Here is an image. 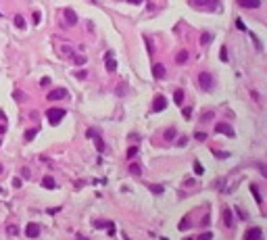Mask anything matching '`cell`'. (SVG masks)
<instances>
[{
  "label": "cell",
  "instance_id": "1",
  "mask_svg": "<svg viewBox=\"0 0 267 240\" xmlns=\"http://www.w3.org/2000/svg\"><path fill=\"white\" fill-rule=\"evenodd\" d=\"M65 113H67L65 109H50L46 113L48 123H50V125H58V123L63 121V117H65Z\"/></svg>",
  "mask_w": 267,
  "mask_h": 240
},
{
  "label": "cell",
  "instance_id": "2",
  "mask_svg": "<svg viewBox=\"0 0 267 240\" xmlns=\"http://www.w3.org/2000/svg\"><path fill=\"white\" fill-rule=\"evenodd\" d=\"M213 84H215V82H213V75H211V73H200V75H198V86H200V88H202V90H213Z\"/></svg>",
  "mask_w": 267,
  "mask_h": 240
},
{
  "label": "cell",
  "instance_id": "3",
  "mask_svg": "<svg viewBox=\"0 0 267 240\" xmlns=\"http://www.w3.org/2000/svg\"><path fill=\"white\" fill-rule=\"evenodd\" d=\"M215 132L223 134V136H230V138L236 136V132H234V127L230 125V123H217V125H215Z\"/></svg>",
  "mask_w": 267,
  "mask_h": 240
},
{
  "label": "cell",
  "instance_id": "4",
  "mask_svg": "<svg viewBox=\"0 0 267 240\" xmlns=\"http://www.w3.org/2000/svg\"><path fill=\"white\" fill-rule=\"evenodd\" d=\"M67 96H69V92L65 88H57V90H50L46 98L48 100H61V98H67Z\"/></svg>",
  "mask_w": 267,
  "mask_h": 240
},
{
  "label": "cell",
  "instance_id": "5",
  "mask_svg": "<svg viewBox=\"0 0 267 240\" xmlns=\"http://www.w3.org/2000/svg\"><path fill=\"white\" fill-rule=\"evenodd\" d=\"M163 109H167V98H165V96H154V102H152V113H161Z\"/></svg>",
  "mask_w": 267,
  "mask_h": 240
},
{
  "label": "cell",
  "instance_id": "6",
  "mask_svg": "<svg viewBox=\"0 0 267 240\" xmlns=\"http://www.w3.org/2000/svg\"><path fill=\"white\" fill-rule=\"evenodd\" d=\"M152 75H154V79H163V77L167 75L165 65H163V63H154V65H152Z\"/></svg>",
  "mask_w": 267,
  "mask_h": 240
},
{
  "label": "cell",
  "instance_id": "7",
  "mask_svg": "<svg viewBox=\"0 0 267 240\" xmlns=\"http://www.w3.org/2000/svg\"><path fill=\"white\" fill-rule=\"evenodd\" d=\"M105 63H106V71H109V73L117 71V61H115V57H113V52H111V50L105 54Z\"/></svg>",
  "mask_w": 267,
  "mask_h": 240
},
{
  "label": "cell",
  "instance_id": "8",
  "mask_svg": "<svg viewBox=\"0 0 267 240\" xmlns=\"http://www.w3.org/2000/svg\"><path fill=\"white\" fill-rule=\"evenodd\" d=\"M263 238V230L261 228H250L244 234V240H261Z\"/></svg>",
  "mask_w": 267,
  "mask_h": 240
},
{
  "label": "cell",
  "instance_id": "9",
  "mask_svg": "<svg viewBox=\"0 0 267 240\" xmlns=\"http://www.w3.org/2000/svg\"><path fill=\"white\" fill-rule=\"evenodd\" d=\"M25 234H27L29 238H38V236H40V226H38V223H29L27 230H25Z\"/></svg>",
  "mask_w": 267,
  "mask_h": 240
},
{
  "label": "cell",
  "instance_id": "10",
  "mask_svg": "<svg viewBox=\"0 0 267 240\" xmlns=\"http://www.w3.org/2000/svg\"><path fill=\"white\" fill-rule=\"evenodd\" d=\"M65 21H67V25H75L77 23V15H75V11L67 9V11H65Z\"/></svg>",
  "mask_w": 267,
  "mask_h": 240
},
{
  "label": "cell",
  "instance_id": "11",
  "mask_svg": "<svg viewBox=\"0 0 267 240\" xmlns=\"http://www.w3.org/2000/svg\"><path fill=\"white\" fill-rule=\"evenodd\" d=\"M240 6H246V9H259L261 6V0H238Z\"/></svg>",
  "mask_w": 267,
  "mask_h": 240
},
{
  "label": "cell",
  "instance_id": "12",
  "mask_svg": "<svg viewBox=\"0 0 267 240\" xmlns=\"http://www.w3.org/2000/svg\"><path fill=\"white\" fill-rule=\"evenodd\" d=\"M223 223H225L228 228L234 226V217H232V211H230V209H223Z\"/></svg>",
  "mask_w": 267,
  "mask_h": 240
},
{
  "label": "cell",
  "instance_id": "13",
  "mask_svg": "<svg viewBox=\"0 0 267 240\" xmlns=\"http://www.w3.org/2000/svg\"><path fill=\"white\" fill-rule=\"evenodd\" d=\"M186 61H188V52H186V50H180V52L175 54V63H180V65H184Z\"/></svg>",
  "mask_w": 267,
  "mask_h": 240
},
{
  "label": "cell",
  "instance_id": "14",
  "mask_svg": "<svg viewBox=\"0 0 267 240\" xmlns=\"http://www.w3.org/2000/svg\"><path fill=\"white\" fill-rule=\"evenodd\" d=\"M250 192H253V196H255V201H257L259 205L263 203V196H261V192H259V188H257L255 184H250Z\"/></svg>",
  "mask_w": 267,
  "mask_h": 240
},
{
  "label": "cell",
  "instance_id": "15",
  "mask_svg": "<svg viewBox=\"0 0 267 240\" xmlns=\"http://www.w3.org/2000/svg\"><path fill=\"white\" fill-rule=\"evenodd\" d=\"M211 40H213V36H211L209 31H205V34L200 36V44H202V46H207V44H211Z\"/></svg>",
  "mask_w": 267,
  "mask_h": 240
},
{
  "label": "cell",
  "instance_id": "16",
  "mask_svg": "<svg viewBox=\"0 0 267 240\" xmlns=\"http://www.w3.org/2000/svg\"><path fill=\"white\" fill-rule=\"evenodd\" d=\"M15 25H17L19 29H23V27H25V19L21 17V15H17V17H15Z\"/></svg>",
  "mask_w": 267,
  "mask_h": 240
},
{
  "label": "cell",
  "instance_id": "17",
  "mask_svg": "<svg viewBox=\"0 0 267 240\" xmlns=\"http://www.w3.org/2000/svg\"><path fill=\"white\" fill-rule=\"evenodd\" d=\"M192 167H194V173H198V175H202V173H205V167H202L198 161H194V165H192Z\"/></svg>",
  "mask_w": 267,
  "mask_h": 240
},
{
  "label": "cell",
  "instance_id": "18",
  "mask_svg": "<svg viewBox=\"0 0 267 240\" xmlns=\"http://www.w3.org/2000/svg\"><path fill=\"white\" fill-rule=\"evenodd\" d=\"M175 102H177V105L184 102V90H175Z\"/></svg>",
  "mask_w": 267,
  "mask_h": 240
},
{
  "label": "cell",
  "instance_id": "19",
  "mask_svg": "<svg viewBox=\"0 0 267 240\" xmlns=\"http://www.w3.org/2000/svg\"><path fill=\"white\" fill-rule=\"evenodd\" d=\"M42 186H44V188H54L57 184L52 182V178H44V182H42Z\"/></svg>",
  "mask_w": 267,
  "mask_h": 240
},
{
  "label": "cell",
  "instance_id": "20",
  "mask_svg": "<svg viewBox=\"0 0 267 240\" xmlns=\"http://www.w3.org/2000/svg\"><path fill=\"white\" fill-rule=\"evenodd\" d=\"M129 171H132L134 175H140V173H142V169H140V165H136V163H132V165H129Z\"/></svg>",
  "mask_w": 267,
  "mask_h": 240
},
{
  "label": "cell",
  "instance_id": "21",
  "mask_svg": "<svg viewBox=\"0 0 267 240\" xmlns=\"http://www.w3.org/2000/svg\"><path fill=\"white\" fill-rule=\"evenodd\" d=\"M150 192H154V194H163V186H159V184H150Z\"/></svg>",
  "mask_w": 267,
  "mask_h": 240
},
{
  "label": "cell",
  "instance_id": "22",
  "mask_svg": "<svg viewBox=\"0 0 267 240\" xmlns=\"http://www.w3.org/2000/svg\"><path fill=\"white\" fill-rule=\"evenodd\" d=\"M15 100H17V102H23L25 100V94L21 92V90H15Z\"/></svg>",
  "mask_w": 267,
  "mask_h": 240
},
{
  "label": "cell",
  "instance_id": "23",
  "mask_svg": "<svg viewBox=\"0 0 267 240\" xmlns=\"http://www.w3.org/2000/svg\"><path fill=\"white\" fill-rule=\"evenodd\" d=\"M219 59L223 61V63H228V50H225V46H221V50H219Z\"/></svg>",
  "mask_w": 267,
  "mask_h": 240
},
{
  "label": "cell",
  "instance_id": "24",
  "mask_svg": "<svg viewBox=\"0 0 267 240\" xmlns=\"http://www.w3.org/2000/svg\"><path fill=\"white\" fill-rule=\"evenodd\" d=\"M175 134H177V132H175L173 127H169V130L165 132V138H167V140H173V138H175Z\"/></svg>",
  "mask_w": 267,
  "mask_h": 240
},
{
  "label": "cell",
  "instance_id": "25",
  "mask_svg": "<svg viewBox=\"0 0 267 240\" xmlns=\"http://www.w3.org/2000/svg\"><path fill=\"white\" fill-rule=\"evenodd\" d=\"M213 155L219 157V159H228V157H230V153H221V150H217V148H213Z\"/></svg>",
  "mask_w": 267,
  "mask_h": 240
},
{
  "label": "cell",
  "instance_id": "26",
  "mask_svg": "<svg viewBox=\"0 0 267 240\" xmlns=\"http://www.w3.org/2000/svg\"><path fill=\"white\" fill-rule=\"evenodd\" d=\"M207 6H211V9H221L219 0H207Z\"/></svg>",
  "mask_w": 267,
  "mask_h": 240
},
{
  "label": "cell",
  "instance_id": "27",
  "mask_svg": "<svg viewBox=\"0 0 267 240\" xmlns=\"http://www.w3.org/2000/svg\"><path fill=\"white\" fill-rule=\"evenodd\" d=\"M136 155H138V146H132V148L128 150V157L132 159V157H136Z\"/></svg>",
  "mask_w": 267,
  "mask_h": 240
},
{
  "label": "cell",
  "instance_id": "28",
  "mask_svg": "<svg viewBox=\"0 0 267 240\" xmlns=\"http://www.w3.org/2000/svg\"><path fill=\"white\" fill-rule=\"evenodd\" d=\"M194 138L202 142V140H207V134H205V132H196V134H194Z\"/></svg>",
  "mask_w": 267,
  "mask_h": 240
},
{
  "label": "cell",
  "instance_id": "29",
  "mask_svg": "<svg viewBox=\"0 0 267 240\" xmlns=\"http://www.w3.org/2000/svg\"><path fill=\"white\" fill-rule=\"evenodd\" d=\"M188 226H190V219H188V217H186V219H182V221H180V230H186Z\"/></svg>",
  "mask_w": 267,
  "mask_h": 240
},
{
  "label": "cell",
  "instance_id": "30",
  "mask_svg": "<svg viewBox=\"0 0 267 240\" xmlns=\"http://www.w3.org/2000/svg\"><path fill=\"white\" fill-rule=\"evenodd\" d=\"M236 27H238V29H242V31H246V25H244L242 19H236Z\"/></svg>",
  "mask_w": 267,
  "mask_h": 240
},
{
  "label": "cell",
  "instance_id": "31",
  "mask_svg": "<svg viewBox=\"0 0 267 240\" xmlns=\"http://www.w3.org/2000/svg\"><path fill=\"white\" fill-rule=\"evenodd\" d=\"M6 232H9V236H15L19 230H17V226H9V228H6Z\"/></svg>",
  "mask_w": 267,
  "mask_h": 240
},
{
  "label": "cell",
  "instance_id": "32",
  "mask_svg": "<svg viewBox=\"0 0 267 240\" xmlns=\"http://www.w3.org/2000/svg\"><path fill=\"white\" fill-rule=\"evenodd\" d=\"M213 238V234H211V232H205V234H200V236H198V240H211Z\"/></svg>",
  "mask_w": 267,
  "mask_h": 240
},
{
  "label": "cell",
  "instance_id": "33",
  "mask_svg": "<svg viewBox=\"0 0 267 240\" xmlns=\"http://www.w3.org/2000/svg\"><path fill=\"white\" fill-rule=\"evenodd\" d=\"M34 136H35V130H27V132H25V140H32Z\"/></svg>",
  "mask_w": 267,
  "mask_h": 240
},
{
  "label": "cell",
  "instance_id": "34",
  "mask_svg": "<svg viewBox=\"0 0 267 240\" xmlns=\"http://www.w3.org/2000/svg\"><path fill=\"white\" fill-rule=\"evenodd\" d=\"M73 61H75V65H83V63H86V57H73Z\"/></svg>",
  "mask_w": 267,
  "mask_h": 240
},
{
  "label": "cell",
  "instance_id": "35",
  "mask_svg": "<svg viewBox=\"0 0 267 240\" xmlns=\"http://www.w3.org/2000/svg\"><path fill=\"white\" fill-rule=\"evenodd\" d=\"M182 113H184V117H186V119H190V115H192V109H190V107H186L184 111H182Z\"/></svg>",
  "mask_w": 267,
  "mask_h": 240
},
{
  "label": "cell",
  "instance_id": "36",
  "mask_svg": "<svg viewBox=\"0 0 267 240\" xmlns=\"http://www.w3.org/2000/svg\"><path fill=\"white\" fill-rule=\"evenodd\" d=\"M188 144V138L186 136H184V138H180V140H177V146H186Z\"/></svg>",
  "mask_w": 267,
  "mask_h": 240
},
{
  "label": "cell",
  "instance_id": "37",
  "mask_svg": "<svg viewBox=\"0 0 267 240\" xmlns=\"http://www.w3.org/2000/svg\"><path fill=\"white\" fill-rule=\"evenodd\" d=\"M13 186H15V188H21V180H19V178H15V180H13Z\"/></svg>",
  "mask_w": 267,
  "mask_h": 240
},
{
  "label": "cell",
  "instance_id": "38",
  "mask_svg": "<svg viewBox=\"0 0 267 240\" xmlns=\"http://www.w3.org/2000/svg\"><path fill=\"white\" fill-rule=\"evenodd\" d=\"M40 23V13H34V25Z\"/></svg>",
  "mask_w": 267,
  "mask_h": 240
},
{
  "label": "cell",
  "instance_id": "39",
  "mask_svg": "<svg viewBox=\"0 0 267 240\" xmlns=\"http://www.w3.org/2000/svg\"><path fill=\"white\" fill-rule=\"evenodd\" d=\"M58 211H61V207H54V209H48V213H50V215H54V213H58Z\"/></svg>",
  "mask_w": 267,
  "mask_h": 240
},
{
  "label": "cell",
  "instance_id": "40",
  "mask_svg": "<svg viewBox=\"0 0 267 240\" xmlns=\"http://www.w3.org/2000/svg\"><path fill=\"white\" fill-rule=\"evenodd\" d=\"M40 84H42V86H48V84H50V77H44V79H42Z\"/></svg>",
  "mask_w": 267,
  "mask_h": 240
},
{
  "label": "cell",
  "instance_id": "41",
  "mask_svg": "<svg viewBox=\"0 0 267 240\" xmlns=\"http://www.w3.org/2000/svg\"><path fill=\"white\" fill-rule=\"evenodd\" d=\"M142 0H129V4H140Z\"/></svg>",
  "mask_w": 267,
  "mask_h": 240
},
{
  "label": "cell",
  "instance_id": "42",
  "mask_svg": "<svg viewBox=\"0 0 267 240\" xmlns=\"http://www.w3.org/2000/svg\"><path fill=\"white\" fill-rule=\"evenodd\" d=\"M4 130H6V127H4V125H0V136L4 134Z\"/></svg>",
  "mask_w": 267,
  "mask_h": 240
},
{
  "label": "cell",
  "instance_id": "43",
  "mask_svg": "<svg viewBox=\"0 0 267 240\" xmlns=\"http://www.w3.org/2000/svg\"><path fill=\"white\" fill-rule=\"evenodd\" d=\"M0 173H2V165H0Z\"/></svg>",
  "mask_w": 267,
  "mask_h": 240
},
{
  "label": "cell",
  "instance_id": "44",
  "mask_svg": "<svg viewBox=\"0 0 267 240\" xmlns=\"http://www.w3.org/2000/svg\"><path fill=\"white\" fill-rule=\"evenodd\" d=\"M161 240H169V238H161Z\"/></svg>",
  "mask_w": 267,
  "mask_h": 240
},
{
  "label": "cell",
  "instance_id": "45",
  "mask_svg": "<svg viewBox=\"0 0 267 240\" xmlns=\"http://www.w3.org/2000/svg\"><path fill=\"white\" fill-rule=\"evenodd\" d=\"M184 240H192V238H184Z\"/></svg>",
  "mask_w": 267,
  "mask_h": 240
},
{
  "label": "cell",
  "instance_id": "46",
  "mask_svg": "<svg viewBox=\"0 0 267 240\" xmlns=\"http://www.w3.org/2000/svg\"><path fill=\"white\" fill-rule=\"evenodd\" d=\"M90 2H96V0H90Z\"/></svg>",
  "mask_w": 267,
  "mask_h": 240
}]
</instances>
